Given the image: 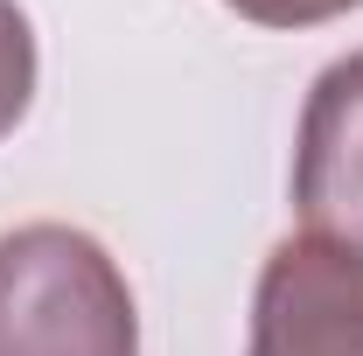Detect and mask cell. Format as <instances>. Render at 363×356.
Masks as SVG:
<instances>
[{"label": "cell", "mask_w": 363, "mask_h": 356, "mask_svg": "<svg viewBox=\"0 0 363 356\" xmlns=\"http://www.w3.org/2000/svg\"><path fill=\"white\" fill-rule=\"evenodd\" d=\"M0 356H140V308L119 259L77 223L0 238Z\"/></svg>", "instance_id": "6da1fadb"}, {"label": "cell", "mask_w": 363, "mask_h": 356, "mask_svg": "<svg viewBox=\"0 0 363 356\" xmlns=\"http://www.w3.org/2000/svg\"><path fill=\"white\" fill-rule=\"evenodd\" d=\"M245 356H363V252L335 238H279L252 294Z\"/></svg>", "instance_id": "7a4b0ae2"}, {"label": "cell", "mask_w": 363, "mask_h": 356, "mask_svg": "<svg viewBox=\"0 0 363 356\" xmlns=\"http://www.w3.org/2000/svg\"><path fill=\"white\" fill-rule=\"evenodd\" d=\"M294 210L315 238L363 252V49L335 56L301 105Z\"/></svg>", "instance_id": "3957f363"}, {"label": "cell", "mask_w": 363, "mask_h": 356, "mask_svg": "<svg viewBox=\"0 0 363 356\" xmlns=\"http://www.w3.org/2000/svg\"><path fill=\"white\" fill-rule=\"evenodd\" d=\"M35 105V28L14 0H0V140Z\"/></svg>", "instance_id": "277c9868"}, {"label": "cell", "mask_w": 363, "mask_h": 356, "mask_svg": "<svg viewBox=\"0 0 363 356\" xmlns=\"http://www.w3.org/2000/svg\"><path fill=\"white\" fill-rule=\"evenodd\" d=\"M230 14L259 21V28H321V21H342L357 14L363 0H224Z\"/></svg>", "instance_id": "5b68a950"}]
</instances>
